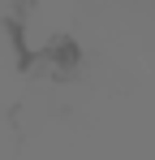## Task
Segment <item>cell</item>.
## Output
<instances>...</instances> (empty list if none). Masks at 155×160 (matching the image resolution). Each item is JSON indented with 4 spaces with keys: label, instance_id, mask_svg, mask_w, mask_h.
Returning <instances> with one entry per match:
<instances>
[{
    "label": "cell",
    "instance_id": "obj_1",
    "mask_svg": "<svg viewBox=\"0 0 155 160\" xmlns=\"http://www.w3.org/2000/svg\"><path fill=\"white\" fill-rule=\"evenodd\" d=\"M73 9L65 4H22L9 13V39L22 65H60L73 43Z\"/></svg>",
    "mask_w": 155,
    "mask_h": 160
}]
</instances>
